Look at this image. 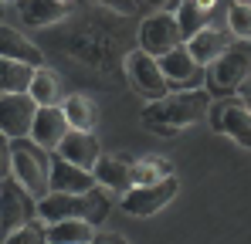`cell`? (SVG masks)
Masks as SVG:
<instances>
[{
	"label": "cell",
	"instance_id": "obj_22",
	"mask_svg": "<svg viewBox=\"0 0 251 244\" xmlns=\"http://www.w3.org/2000/svg\"><path fill=\"white\" fill-rule=\"evenodd\" d=\"M173 176V163L160 160V156H150V160H136L129 163V183L132 187H153L160 180Z\"/></svg>",
	"mask_w": 251,
	"mask_h": 244
},
{
	"label": "cell",
	"instance_id": "obj_21",
	"mask_svg": "<svg viewBox=\"0 0 251 244\" xmlns=\"http://www.w3.org/2000/svg\"><path fill=\"white\" fill-rule=\"evenodd\" d=\"M17 10H21V17H24L27 24L41 27V24H58V21H65L72 7H68V3H54V0H21Z\"/></svg>",
	"mask_w": 251,
	"mask_h": 244
},
{
	"label": "cell",
	"instance_id": "obj_5",
	"mask_svg": "<svg viewBox=\"0 0 251 244\" xmlns=\"http://www.w3.org/2000/svg\"><path fill=\"white\" fill-rule=\"evenodd\" d=\"M123 65H126V78L132 85V92L143 95L146 102H160V98L170 95V85L163 81V72H160V61L156 58H150V54H143L136 48V51L126 54Z\"/></svg>",
	"mask_w": 251,
	"mask_h": 244
},
{
	"label": "cell",
	"instance_id": "obj_3",
	"mask_svg": "<svg viewBox=\"0 0 251 244\" xmlns=\"http://www.w3.org/2000/svg\"><path fill=\"white\" fill-rule=\"evenodd\" d=\"M10 176L34 200H44L51 194V153L31 139H14L10 143Z\"/></svg>",
	"mask_w": 251,
	"mask_h": 244
},
{
	"label": "cell",
	"instance_id": "obj_11",
	"mask_svg": "<svg viewBox=\"0 0 251 244\" xmlns=\"http://www.w3.org/2000/svg\"><path fill=\"white\" fill-rule=\"evenodd\" d=\"M227 10V3H201V0H183L180 7H176V27H180V34L183 41H190L194 34H201V31H207V27H217V17Z\"/></svg>",
	"mask_w": 251,
	"mask_h": 244
},
{
	"label": "cell",
	"instance_id": "obj_8",
	"mask_svg": "<svg viewBox=\"0 0 251 244\" xmlns=\"http://www.w3.org/2000/svg\"><path fill=\"white\" fill-rule=\"evenodd\" d=\"M207 119H210V129H214V132H224V136H231L241 149H251V112L241 102H234V98L210 102Z\"/></svg>",
	"mask_w": 251,
	"mask_h": 244
},
{
	"label": "cell",
	"instance_id": "obj_13",
	"mask_svg": "<svg viewBox=\"0 0 251 244\" xmlns=\"http://www.w3.org/2000/svg\"><path fill=\"white\" fill-rule=\"evenodd\" d=\"M65 136H68V122H65L61 105H54V109H38L34 125H31V143H38L41 149L54 153Z\"/></svg>",
	"mask_w": 251,
	"mask_h": 244
},
{
	"label": "cell",
	"instance_id": "obj_9",
	"mask_svg": "<svg viewBox=\"0 0 251 244\" xmlns=\"http://www.w3.org/2000/svg\"><path fill=\"white\" fill-rule=\"evenodd\" d=\"M38 116V105L31 95H0V136L14 139H31V125Z\"/></svg>",
	"mask_w": 251,
	"mask_h": 244
},
{
	"label": "cell",
	"instance_id": "obj_4",
	"mask_svg": "<svg viewBox=\"0 0 251 244\" xmlns=\"http://www.w3.org/2000/svg\"><path fill=\"white\" fill-rule=\"evenodd\" d=\"M31 220H38V200L14 176H7L0 183V227H3V238L27 227Z\"/></svg>",
	"mask_w": 251,
	"mask_h": 244
},
{
	"label": "cell",
	"instance_id": "obj_27",
	"mask_svg": "<svg viewBox=\"0 0 251 244\" xmlns=\"http://www.w3.org/2000/svg\"><path fill=\"white\" fill-rule=\"evenodd\" d=\"M3 244H48V238H44V224H41V220H31L27 227L7 234Z\"/></svg>",
	"mask_w": 251,
	"mask_h": 244
},
{
	"label": "cell",
	"instance_id": "obj_2",
	"mask_svg": "<svg viewBox=\"0 0 251 244\" xmlns=\"http://www.w3.org/2000/svg\"><path fill=\"white\" fill-rule=\"evenodd\" d=\"M251 75V44L245 41H231L207 68H204V85H207L210 98H227L238 95V88L245 85V78Z\"/></svg>",
	"mask_w": 251,
	"mask_h": 244
},
{
	"label": "cell",
	"instance_id": "obj_10",
	"mask_svg": "<svg viewBox=\"0 0 251 244\" xmlns=\"http://www.w3.org/2000/svg\"><path fill=\"white\" fill-rule=\"evenodd\" d=\"M160 72H163V81L170 85V92H197L204 85V68L187 54V48H173L170 54L160 58Z\"/></svg>",
	"mask_w": 251,
	"mask_h": 244
},
{
	"label": "cell",
	"instance_id": "obj_31",
	"mask_svg": "<svg viewBox=\"0 0 251 244\" xmlns=\"http://www.w3.org/2000/svg\"><path fill=\"white\" fill-rule=\"evenodd\" d=\"M92 244H126V241L119 238V234H95V238H92Z\"/></svg>",
	"mask_w": 251,
	"mask_h": 244
},
{
	"label": "cell",
	"instance_id": "obj_7",
	"mask_svg": "<svg viewBox=\"0 0 251 244\" xmlns=\"http://www.w3.org/2000/svg\"><path fill=\"white\" fill-rule=\"evenodd\" d=\"M180 44H183V34H180L173 14H153V17L143 21V27H139V51L143 54L160 61L163 54H170Z\"/></svg>",
	"mask_w": 251,
	"mask_h": 244
},
{
	"label": "cell",
	"instance_id": "obj_25",
	"mask_svg": "<svg viewBox=\"0 0 251 244\" xmlns=\"http://www.w3.org/2000/svg\"><path fill=\"white\" fill-rule=\"evenodd\" d=\"M82 200H85V224H88V227H99V224L109 217V210H112V203H116V194H109V190H102V187H92Z\"/></svg>",
	"mask_w": 251,
	"mask_h": 244
},
{
	"label": "cell",
	"instance_id": "obj_6",
	"mask_svg": "<svg viewBox=\"0 0 251 244\" xmlns=\"http://www.w3.org/2000/svg\"><path fill=\"white\" fill-rule=\"evenodd\" d=\"M176 190H180L176 176H167V180H160L153 187H129L123 197H119V207H123L129 217H150V214L163 210L167 203H173Z\"/></svg>",
	"mask_w": 251,
	"mask_h": 244
},
{
	"label": "cell",
	"instance_id": "obj_26",
	"mask_svg": "<svg viewBox=\"0 0 251 244\" xmlns=\"http://www.w3.org/2000/svg\"><path fill=\"white\" fill-rule=\"evenodd\" d=\"M224 24H227V34L234 41L251 44V3H227Z\"/></svg>",
	"mask_w": 251,
	"mask_h": 244
},
{
	"label": "cell",
	"instance_id": "obj_33",
	"mask_svg": "<svg viewBox=\"0 0 251 244\" xmlns=\"http://www.w3.org/2000/svg\"><path fill=\"white\" fill-rule=\"evenodd\" d=\"M0 244H3V227H0Z\"/></svg>",
	"mask_w": 251,
	"mask_h": 244
},
{
	"label": "cell",
	"instance_id": "obj_19",
	"mask_svg": "<svg viewBox=\"0 0 251 244\" xmlns=\"http://www.w3.org/2000/svg\"><path fill=\"white\" fill-rule=\"evenodd\" d=\"M61 112H65V122L72 132H92L95 136V125H99V105L95 98L88 95H68L61 102Z\"/></svg>",
	"mask_w": 251,
	"mask_h": 244
},
{
	"label": "cell",
	"instance_id": "obj_15",
	"mask_svg": "<svg viewBox=\"0 0 251 244\" xmlns=\"http://www.w3.org/2000/svg\"><path fill=\"white\" fill-rule=\"evenodd\" d=\"M0 58L7 61H17V65H27V68H44V54L34 41H27L21 31L0 24Z\"/></svg>",
	"mask_w": 251,
	"mask_h": 244
},
{
	"label": "cell",
	"instance_id": "obj_17",
	"mask_svg": "<svg viewBox=\"0 0 251 244\" xmlns=\"http://www.w3.org/2000/svg\"><path fill=\"white\" fill-rule=\"evenodd\" d=\"M231 44V34L217 24V27H207V31H201V34H194L190 41H183V48H187V54L201 65V68H207L210 61L224 51Z\"/></svg>",
	"mask_w": 251,
	"mask_h": 244
},
{
	"label": "cell",
	"instance_id": "obj_28",
	"mask_svg": "<svg viewBox=\"0 0 251 244\" xmlns=\"http://www.w3.org/2000/svg\"><path fill=\"white\" fill-rule=\"evenodd\" d=\"M10 176V139L0 136V183Z\"/></svg>",
	"mask_w": 251,
	"mask_h": 244
},
{
	"label": "cell",
	"instance_id": "obj_20",
	"mask_svg": "<svg viewBox=\"0 0 251 244\" xmlns=\"http://www.w3.org/2000/svg\"><path fill=\"white\" fill-rule=\"evenodd\" d=\"M27 95L34 98L38 109H54V105H61V78H58V72H54V68H38L34 78H31Z\"/></svg>",
	"mask_w": 251,
	"mask_h": 244
},
{
	"label": "cell",
	"instance_id": "obj_24",
	"mask_svg": "<svg viewBox=\"0 0 251 244\" xmlns=\"http://www.w3.org/2000/svg\"><path fill=\"white\" fill-rule=\"evenodd\" d=\"M34 72L38 68H27V65H17V61L0 58V95H27Z\"/></svg>",
	"mask_w": 251,
	"mask_h": 244
},
{
	"label": "cell",
	"instance_id": "obj_32",
	"mask_svg": "<svg viewBox=\"0 0 251 244\" xmlns=\"http://www.w3.org/2000/svg\"><path fill=\"white\" fill-rule=\"evenodd\" d=\"M3 10H7V3H0V17H3Z\"/></svg>",
	"mask_w": 251,
	"mask_h": 244
},
{
	"label": "cell",
	"instance_id": "obj_16",
	"mask_svg": "<svg viewBox=\"0 0 251 244\" xmlns=\"http://www.w3.org/2000/svg\"><path fill=\"white\" fill-rule=\"evenodd\" d=\"M38 220L41 224H61V220H85V200L72 194H48L38 200Z\"/></svg>",
	"mask_w": 251,
	"mask_h": 244
},
{
	"label": "cell",
	"instance_id": "obj_29",
	"mask_svg": "<svg viewBox=\"0 0 251 244\" xmlns=\"http://www.w3.org/2000/svg\"><path fill=\"white\" fill-rule=\"evenodd\" d=\"M109 7H112V10H126V14H132V10H146V7H153V3H119V0H112Z\"/></svg>",
	"mask_w": 251,
	"mask_h": 244
},
{
	"label": "cell",
	"instance_id": "obj_30",
	"mask_svg": "<svg viewBox=\"0 0 251 244\" xmlns=\"http://www.w3.org/2000/svg\"><path fill=\"white\" fill-rule=\"evenodd\" d=\"M238 95H241V105H245V109H248V112H251V75H248V78H245V85L238 88Z\"/></svg>",
	"mask_w": 251,
	"mask_h": 244
},
{
	"label": "cell",
	"instance_id": "obj_12",
	"mask_svg": "<svg viewBox=\"0 0 251 244\" xmlns=\"http://www.w3.org/2000/svg\"><path fill=\"white\" fill-rule=\"evenodd\" d=\"M51 156H58V160H65V163H72V166H78V170H88L92 173V166L99 163L102 149H99V139L92 132H72L68 129V136L61 139V146Z\"/></svg>",
	"mask_w": 251,
	"mask_h": 244
},
{
	"label": "cell",
	"instance_id": "obj_23",
	"mask_svg": "<svg viewBox=\"0 0 251 244\" xmlns=\"http://www.w3.org/2000/svg\"><path fill=\"white\" fill-rule=\"evenodd\" d=\"M44 238H48V244H92V238H95V227H88L85 220L44 224Z\"/></svg>",
	"mask_w": 251,
	"mask_h": 244
},
{
	"label": "cell",
	"instance_id": "obj_18",
	"mask_svg": "<svg viewBox=\"0 0 251 244\" xmlns=\"http://www.w3.org/2000/svg\"><path fill=\"white\" fill-rule=\"evenodd\" d=\"M92 176H95V187H102L116 197H123L132 187L129 183V163L119 160V156H99V163L92 166Z\"/></svg>",
	"mask_w": 251,
	"mask_h": 244
},
{
	"label": "cell",
	"instance_id": "obj_1",
	"mask_svg": "<svg viewBox=\"0 0 251 244\" xmlns=\"http://www.w3.org/2000/svg\"><path fill=\"white\" fill-rule=\"evenodd\" d=\"M210 102L214 98L201 88L197 92H170L160 102H146L143 112H139V122L156 136H176V132L207 119Z\"/></svg>",
	"mask_w": 251,
	"mask_h": 244
},
{
	"label": "cell",
	"instance_id": "obj_14",
	"mask_svg": "<svg viewBox=\"0 0 251 244\" xmlns=\"http://www.w3.org/2000/svg\"><path fill=\"white\" fill-rule=\"evenodd\" d=\"M95 187V176L88 170H78L72 163L51 156V194H72V197H85Z\"/></svg>",
	"mask_w": 251,
	"mask_h": 244
}]
</instances>
